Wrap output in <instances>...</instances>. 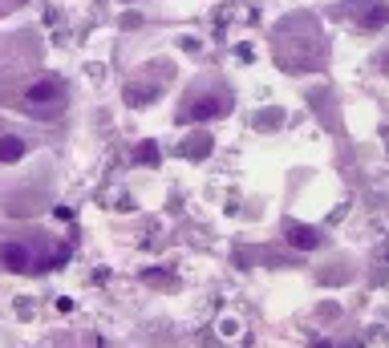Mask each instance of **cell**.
Segmentation results:
<instances>
[{
  "instance_id": "6da1fadb",
  "label": "cell",
  "mask_w": 389,
  "mask_h": 348,
  "mask_svg": "<svg viewBox=\"0 0 389 348\" xmlns=\"http://www.w3.org/2000/svg\"><path fill=\"white\" fill-rule=\"evenodd\" d=\"M25 101H29V105H53V101H61V82H57V77L33 82V86L25 89Z\"/></svg>"
},
{
  "instance_id": "7a4b0ae2",
  "label": "cell",
  "mask_w": 389,
  "mask_h": 348,
  "mask_svg": "<svg viewBox=\"0 0 389 348\" xmlns=\"http://www.w3.org/2000/svg\"><path fill=\"white\" fill-rule=\"evenodd\" d=\"M0 260H4L8 271H29V267H33V251L21 247V243H4V247H0Z\"/></svg>"
},
{
  "instance_id": "3957f363",
  "label": "cell",
  "mask_w": 389,
  "mask_h": 348,
  "mask_svg": "<svg viewBox=\"0 0 389 348\" xmlns=\"http://www.w3.org/2000/svg\"><path fill=\"white\" fill-rule=\"evenodd\" d=\"M227 105H231V101H223V97H199V105H191V118H195V122H207V118L227 114Z\"/></svg>"
},
{
  "instance_id": "277c9868",
  "label": "cell",
  "mask_w": 389,
  "mask_h": 348,
  "mask_svg": "<svg viewBox=\"0 0 389 348\" xmlns=\"http://www.w3.org/2000/svg\"><path fill=\"white\" fill-rule=\"evenodd\" d=\"M25 154V142L21 138H0V162H16Z\"/></svg>"
},
{
  "instance_id": "5b68a950",
  "label": "cell",
  "mask_w": 389,
  "mask_h": 348,
  "mask_svg": "<svg viewBox=\"0 0 389 348\" xmlns=\"http://www.w3.org/2000/svg\"><path fill=\"white\" fill-rule=\"evenodd\" d=\"M288 239H292L296 247H304V251H312V247L320 243V239H316V235H312L308 227H292V231H288Z\"/></svg>"
},
{
  "instance_id": "8992f818",
  "label": "cell",
  "mask_w": 389,
  "mask_h": 348,
  "mask_svg": "<svg viewBox=\"0 0 389 348\" xmlns=\"http://www.w3.org/2000/svg\"><path fill=\"white\" fill-rule=\"evenodd\" d=\"M381 21H386V8H373V12H369V16H365V25H369V29H377V25H381Z\"/></svg>"
},
{
  "instance_id": "52a82bcc",
  "label": "cell",
  "mask_w": 389,
  "mask_h": 348,
  "mask_svg": "<svg viewBox=\"0 0 389 348\" xmlns=\"http://www.w3.org/2000/svg\"><path fill=\"white\" fill-rule=\"evenodd\" d=\"M349 348H361V345H349Z\"/></svg>"
}]
</instances>
